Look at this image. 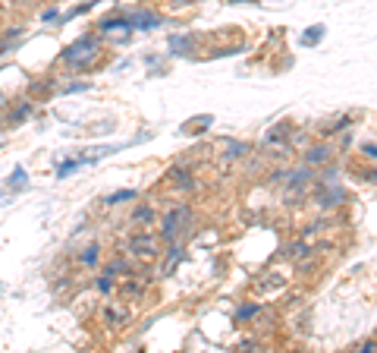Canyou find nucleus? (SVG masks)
I'll use <instances>...</instances> for the list:
<instances>
[{"label": "nucleus", "instance_id": "obj_1", "mask_svg": "<svg viewBox=\"0 0 377 353\" xmlns=\"http://www.w3.org/2000/svg\"><path fill=\"white\" fill-rule=\"evenodd\" d=\"M161 243H157V237L155 233H139V237H133L129 240V253L133 256H139V259H155L157 253H161Z\"/></svg>", "mask_w": 377, "mask_h": 353}, {"label": "nucleus", "instance_id": "obj_2", "mask_svg": "<svg viewBox=\"0 0 377 353\" xmlns=\"http://www.w3.org/2000/svg\"><path fill=\"white\" fill-rule=\"evenodd\" d=\"M95 47H98L95 38H82V41H76L73 47H67V51H63V61H67V63H82L85 57H91V54H95Z\"/></svg>", "mask_w": 377, "mask_h": 353}, {"label": "nucleus", "instance_id": "obj_3", "mask_svg": "<svg viewBox=\"0 0 377 353\" xmlns=\"http://www.w3.org/2000/svg\"><path fill=\"white\" fill-rule=\"evenodd\" d=\"M179 221H189V208H185V205L173 208L170 215L163 218V237H167V240H173V237H176V231H179V227H183V224H179Z\"/></svg>", "mask_w": 377, "mask_h": 353}, {"label": "nucleus", "instance_id": "obj_4", "mask_svg": "<svg viewBox=\"0 0 377 353\" xmlns=\"http://www.w3.org/2000/svg\"><path fill=\"white\" fill-rule=\"evenodd\" d=\"M133 195H135L133 189H119V193H111V195H107L104 202H107V205H119V202H129Z\"/></svg>", "mask_w": 377, "mask_h": 353}, {"label": "nucleus", "instance_id": "obj_5", "mask_svg": "<svg viewBox=\"0 0 377 353\" xmlns=\"http://www.w3.org/2000/svg\"><path fill=\"white\" fill-rule=\"evenodd\" d=\"M98 256H101V253H98V246H95V243H91V246L89 249H85V253H82V265H98Z\"/></svg>", "mask_w": 377, "mask_h": 353}, {"label": "nucleus", "instance_id": "obj_6", "mask_svg": "<svg viewBox=\"0 0 377 353\" xmlns=\"http://www.w3.org/2000/svg\"><path fill=\"white\" fill-rule=\"evenodd\" d=\"M111 287H113V275H111V271H104L101 278H98V290H101V293H111Z\"/></svg>", "mask_w": 377, "mask_h": 353}, {"label": "nucleus", "instance_id": "obj_7", "mask_svg": "<svg viewBox=\"0 0 377 353\" xmlns=\"http://www.w3.org/2000/svg\"><path fill=\"white\" fill-rule=\"evenodd\" d=\"M151 218H155V211H151V208H139V211H135V215H133V221H135V224H139V221H141V224H148Z\"/></svg>", "mask_w": 377, "mask_h": 353}, {"label": "nucleus", "instance_id": "obj_8", "mask_svg": "<svg viewBox=\"0 0 377 353\" xmlns=\"http://www.w3.org/2000/svg\"><path fill=\"white\" fill-rule=\"evenodd\" d=\"M141 290H145V284H139V281H129V284L123 287V293H126V297H135V293H139V297H141Z\"/></svg>", "mask_w": 377, "mask_h": 353}, {"label": "nucleus", "instance_id": "obj_9", "mask_svg": "<svg viewBox=\"0 0 377 353\" xmlns=\"http://www.w3.org/2000/svg\"><path fill=\"white\" fill-rule=\"evenodd\" d=\"M327 155H330V151H327V149H324V145H321V149H318V151H308V161H311V164H318V161H324V158H327Z\"/></svg>", "mask_w": 377, "mask_h": 353}, {"label": "nucleus", "instance_id": "obj_10", "mask_svg": "<svg viewBox=\"0 0 377 353\" xmlns=\"http://www.w3.org/2000/svg\"><path fill=\"white\" fill-rule=\"evenodd\" d=\"M104 316H107V322H123V319H126V312H123V309H107Z\"/></svg>", "mask_w": 377, "mask_h": 353}, {"label": "nucleus", "instance_id": "obj_11", "mask_svg": "<svg viewBox=\"0 0 377 353\" xmlns=\"http://www.w3.org/2000/svg\"><path fill=\"white\" fill-rule=\"evenodd\" d=\"M255 312H258V306H245V309H239L236 319H249V316H255Z\"/></svg>", "mask_w": 377, "mask_h": 353}]
</instances>
